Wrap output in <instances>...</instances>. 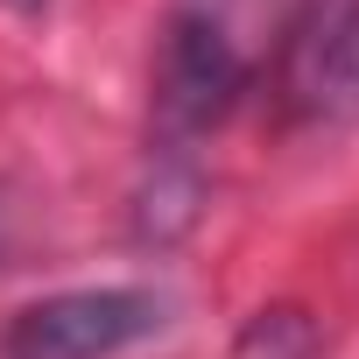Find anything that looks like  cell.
Here are the masks:
<instances>
[{"label": "cell", "mask_w": 359, "mask_h": 359, "mask_svg": "<svg viewBox=\"0 0 359 359\" xmlns=\"http://www.w3.org/2000/svg\"><path fill=\"white\" fill-rule=\"evenodd\" d=\"M8 247H15V198L0 191V254H8Z\"/></svg>", "instance_id": "cell-5"}, {"label": "cell", "mask_w": 359, "mask_h": 359, "mask_svg": "<svg viewBox=\"0 0 359 359\" xmlns=\"http://www.w3.org/2000/svg\"><path fill=\"white\" fill-rule=\"evenodd\" d=\"M240 85H247V57H240L233 29H226L212 8H184V15L169 22V43H162V92H155L162 134H169V141L205 134V127L233 106Z\"/></svg>", "instance_id": "cell-3"}, {"label": "cell", "mask_w": 359, "mask_h": 359, "mask_svg": "<svg viewBox=\"0 0 359 359\" xmlns=\"http://www.w3.org/2000/svg\"><path fill=\"white\" fill-rule=\"evenodd\" d=\"M310 352V324L303 310H261L240 338V359H303Z\"/></svg>", "instance_id": "cell-4"}, {"label": "cell", "mask_w": 359, "mask_h": 359, "mask_svg": "<svg viewBox=\"0 0 359 359\" xmlns=\"http://www.w3.org/2000/svg\"><path fill=\"white\" fill-rule=\"evenodd\" d=\"M162 331V296L155 289H57L29 310L8 317L0 359H120L127 345Z\"/></svg>", "instance_id": "cell-1"}, {"label": "cell", "mask_w": 359, "mask_h": 359, "mask_svg": "<svg viewBox=\"0 0 359 359\" xmlns=\"http://www.w3.org/2000/svg\"><path fill=\"white\" fill-rule=\"evenodd\" d=\"M282 106L303 127L359 120V0H303L282 36Z\"/></svg>", "instance_id": "cell-2"}]
</instances>
